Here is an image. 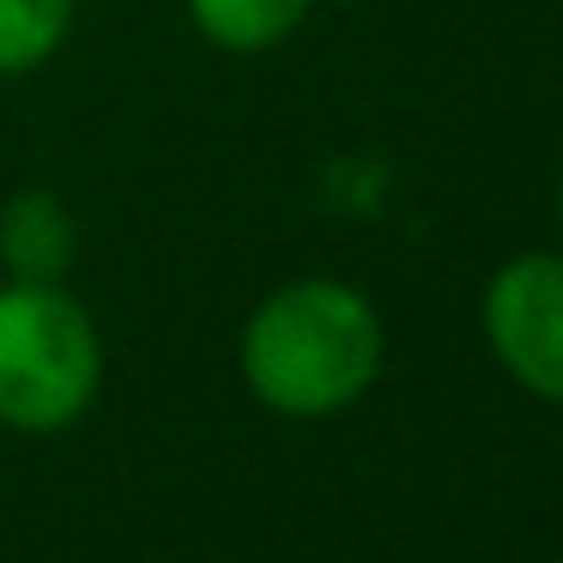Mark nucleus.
Segmentation results:
<instances>
[{
  "label": "nucleus",
  "mask_w": 563,
  "mask_h": 563,
  "mask_svg": "<svg viewBox=\"0 0 563 563\" xmlns=\"http://www.w3.org/2000/svg\"><path fill=\"white\" fill-rule=\"evenodd\" d=\"M388 333L357 285L291 279L243 321L236 369L279 418H340L376 388Z\"/></svg>",
  "instance_id": "1"
},
{
  "label": "nucleus",
  "mask_w": 563,
  "mask_h": 563,
  "mask_svg": "<svg viewBox=\"0 0 563 563\" xmlns=\"http://www.w3.org/2000/svg\"><path fill=\"white\" fill-rule=\"evenodd\" d=\"M103 388V333L62 279L0 285V424L49 437L91 412Z\"/></svg>",
  "instance_id": "2"
},
{
  "label": "nucleus",
  "mask_w": 563,
  "mask_h": 563,
  "mask_svg": "<svg viewBox=\"0 0 563 563\" xmlns=\"http://www.w3.org/2000/svg\"><path fill=\"white\" fill-rule=\"evenodd\" d=\"M478 328L515 388L563 406V249H527L503 261L478 297Z\"/></svg>",
  "instance_id": "3"
},
{
  "label": "nucleus",
  "mask_w": 563,
  "mask_h": 563,
  "mask_svg": "<svg viewBox=\"0 0 563 563\" xmlns=\"http://www.w3.org/2000/svg\"><path fill=\"white\" fill-rule=\"evenodd\" d=\"M74 249H79V224L62 207V195H49V188L7 195V207H0V267H7V279L55 285L74 267Z\"/></svg>",
  "instance_id": "4"
},
{
  "label": "nucleus",
  "mask_w": 563,
  "mask_h": 563,
  "mask_svg": "<svg viewBox=\"0 0 563 563\" xmlns=\"http://www.w3.org/2000/svg\"><path fill=\"white\" fill-rule=\"evenodd\" d=\"M309 13H316V0H188L195 31L212 49H231V55L279 49L291 31H303Z\"/></svg>",
  "instance_id": "5"
},
{
  "label": "nucleus",
  "mask_w": 563,
  "mask_h": 563,
  "mask_svg": "<svg viewBox=\"0 0 563 563\" xmlns=\"http://www.w3.org/2000/svg\"><path fill=\"white\" fill-rule=\"evenodd\" d=\"M79 0H0V74H37L74 31Z\"/></svg>",
  "instance_id": "6"
},
{
  "label": "nucleus",
  "mask_w": 563,
  "mask_h": 563,
  "mask_svg": "<svg viewBox=\"0 0 563 563\" xmlns=\"http://www.w3.org/2000/svg\"><path fill=\"white\" fill-rule=\"evenodd\" d=\"M558 236H563V183H558Z\"/></svg>",
  "instance_id": "7"
}]
</instances>
